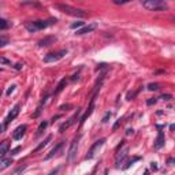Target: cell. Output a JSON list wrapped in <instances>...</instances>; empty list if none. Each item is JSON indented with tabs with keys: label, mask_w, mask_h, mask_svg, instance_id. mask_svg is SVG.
<instances>
[{
	"label": "cell",
	"mask_w": 175,
	"mask_h": 175,
	"mask_svg": "<svg viewBox=\"0 0 175 175\" xmlns=\"http://www.w3.org/2000/svg\"><path fill=\"white\" fill-rule=\"evenodd\" d=\"M65 142L66 141H60V142H58L56 144L53 148L51 149V152L48 153V155L45 156V160H49V159H52V157H55V156H58L59 153L62 152V149H63V146H65Z\"/></svg>",
	"instance_id": "30bf717a"
},
{
	"label": "cell",
	"mask_w": 175,
	"mask_h": 175,
	"mask_svg": "<svg viewBox=\"0 0 175 175\" xmlns=\"http://www.w3.org/2000/svg\"><path fill=\"white\" fill-rule=\"evenodd\" d=\"M122 120H123V119H118L116 122H115V125H113V126H112V130H113V131H115V130H116L118 127L120 126V123H122Z\"/></svg>",
	"instance_id": "4dcf8cb0"
},
{
	"label": "cell",
	"mask_w": 175,
	"mask_h": 175,
	"mask_svg": "<svg viewBox=\"0 0 175 175\" xmlns=\"http://www.w3.org/2000/svg\"><path fill=\"white\" fill-rule=\"evenodd\" d=\"M47 126H48V122L47 120H44V122H41L39 126V129H37V133H36V137H40L42 134V131L47 129Z\"/></svg>",
	"instance_id": "ffe728a7"
},
{
	"label": "cell",
	"mask_w": 175,
	"mask_h": 175,
	"mask_svg": "<svg viewBox=\"0 0 175 175\" xmlns=\"http://www.w3.org/2000/svg\"><path fill=\"white\" fill-rule=\"evenodd\" d=\"M142 7L149 11H164L167 10V3L163 0H146L142 1Z\"/></svg>",
	"instance_id": "3957f363"
},
{
	"label": "cell",
	"mask_w": 175,
	"mask_h": 175,
	"mask_svg": "<svg viewBox=\"0 0 175 175\" xmlns=\"http://www.w3.org/2000/svg\"><path fill=\"white\" fill-rule=\"evenodd\" d=\"M15 68H16V70H21V68H22V65H21V63H18V65H15Z\"/></svg>",
	"instance_id": "b9f144b4"
},
{
	"label": "cell",
	"mask_w": 175,
	"mask_h": 175,
	"mask_svg": "<svg viewBox=\"0 0 175 175\" xmlns=\"http://www.w3.org/2000/svg\"><path fill=\"white\" fill-rule=\"evenodd\" d=\"M21 149H22V148H21V146H16V148H14V149L13 151H11V155H16V153H18V152H19V151Z\"/></svg>",
	"instance_id": "836d02e7"
},
{
	"label": "cell",
	"mask_w": 175,
	"mask_h": 175,
	"mask_svg": "<svg viewBox=\"0 0 175 175\" xmlns=\"http://www.w3.org/2000/svg\"><path fill=\"white\" fill-rule=\"evenodd\" d=\"M79 138H81V136H77L74 139H73L71 145H70V149H68V155H67V162H68V163H71L73 160L75 159V156H77L78 142H79Z\"/></svg>",
	"instance_id": "52a82bcc"
},
{
	"label": "cell",
	"mask_w": 175,
	"mask_h": 175,
	"mask_svg": "<svg viewBox=\"0 0 175 175\" xmlns=\"http://www.w3.org/2000/svg\"><path fill=\"white\" fill-rule=\"evenodd\" d=\"M78 75H79V73H77V74H74V75H73V77H71V81H77L78 78H79Z\"/></svg>",
	"instance_id": "ab89813d"
},
{
	"label": "cell",
	"mask_w": 175,
	"mask_h": 175,
	"mask_svg": "<svg viewBox=\"0 0 175 175\" xmlns=\"http://www.w3.org/2000/svg\"><path fill=\"white\" fill-rule=\"evenodd\" d=\"M93 172H94V170H93ZM93 172H92V174H89V175H93Z\"/></svg>",
	"instance_id": "ee69618b"
},
{
	"label": "cell",
	"mask_w": 175,
	"mask_h": 175,
	"mask_svg": "<svg viewBox=\"0 0 175 175\" xmlns=\"http://www.w3.org/2000/svg\"><path fill=\"white\" fill-rule=\"evenodd\" d=\"M134 133V130L133 129H127L126 130V136H130V134H133Z\"/></svg>",
	"instance_id": "60d3db41"
},
{
	"label": "cell",
	"mask_w": 175,
	"mask_h": 175,
	"mask_svg": "<svg viewBox=\"0 0 175 175\" xmlns=\"http://www.w3.org/2000/svg\"><path fill=\"white\" fill-rule=\"evenodd\" d=\"M6 129H7V127H6V125H4V123L0 125V134L4 133V131H6Z\"/></svg>",
	"instance_id": "d590c367"
},
{
	"label": "cell",
	"mask_w": 175,
	"mask_h": 175,
	"mask_svg": "<svg viewBox=\"0 0 175 175\" xmlns=\"http://www.w3.org/2000/svg\"><path fill=\"white\" fill-rule=\"evenodd\" d=\"M159 88H160L159 84H149V85H148V90L153 92V90H157Z\"/></svg>",
	"instance_id": "484cf974"
},
{
	"label": "cell",
	"mask_w": 175,
	"mask_h": 175,
	"mask_svg": "<svg viewBox=\"0 0 175 175\" xmlns=\"http://www.w3.org/2000/svg\"><path fill=\"white\" fill-rule=\"evenodd\" d=\"M67 55V49H60V51H56V52H49L44 56V62L45 63H55L60 59H63L65 56Z\"/></svg>",
	"instance_id": "277c9868"
},
{
	"label": "cell",
	"mask_w": 175,
	"mask_h": 175,
	"mask_svg": "<svg viewBox=\"0 0 175 175\" xmlns=\"http://www.w3.org/2000/svg\"><path fill=\"white\" fill-rule=\"evenodd\" d=\"M8 151H10V142L7 139H4V141L0 142V159H3L4 156L8 153Z\"/></svg>",
	"instance_id": "7c38bea8"
},
{
	"label": "cell",
	"mask_w": 175,
	"mask_h": 175,
	"mask_svg": "<svg viewBox=\"0 0 175 175\" xmlns=\"http://www.w3.org/2000/svg\"><path fill=\"white\" fill-rule=\"evenodd\" d=\"M56 23V19H47V21H33V22H27L26 23V30L27 32H30V33H36V32H39V30H44V29H47L48 26H52V25H55Z\"/></svg>",
	"instance_id": "7a4b0ae2"
},
{
	"label": "cell",
	"mask_w": 175,
	"mask_h": 175,
	"mask_svg": "<svg viewBox=\"0 0 175 175\" xmlns=\"http://www.w3.org/2000/svg\"><path fill=\"white\" fill-rule=\"evenodd\" d=\"M26 130H27V126H26V125H21V126H18L15 129V131H14V134H13V138L15 139V141L21 139L23 136H25Z\"/></svg>",
	"instance_id": "8fae6325"
},
{
	"label": "cell",
	"mask_w": 175,
	"mask_h": 175,
	"mask_svg": "<svg viewBox=\"0 0 175 175\" xmlns=\"http://www.w3.org/2000/svg\"><path fill=\"white\" fill-rule=\"evenodd\" d=\"M25 168H26V164H22V165H19V167H18V168H16L15 171H14L11 175H22V172L25 171Z\"/></svg>",
	"instance_id": "603a6c76"
},
{
	"label": "cell",
	"mask_w": 175,
	"mask_h": 175,
	"mask_svg": "<svg viewBox=\"0 0 175 175\" xmlns=\"http://www.w3.org/2000/svg\"><path fill=\"white\" fill-rule=\"evenodd\" d=\"M79 113H81V108H78V110H77V112H75L71 118H68V119L66 120L65 123H63V125H60V127H59V133H63L65 130L70 129V127H71L73 125H74L75 122L78 120V116H79Z\"/></svg>",
	"instance_id": "8992f818"
},
{
	"label": "cell",
	"mask_w": 175,
	"mask_h": 175,
	"mask_svg": "<svg viewBox=\"0 0 175 175\" xmlns=\"http://www.w3.org/2000/svg\"><path fill=\"white\" fill-rule=\"evenodd\" d=\"M151 168H152L153 171H156V170H157V163H151Z\"/></svg>",
	"instance_id": "74e56055"
},
{
	"label": "cell",
	"mask_w": 175,
	"mask_h": 175,
	"mask_svg": "<svg viewBox=\"0 0 175 175\" xmlns=\"http://www.w3.org/2000/svg\"><path fill=\"white\" fill-rule=\"evenodd\" d=\"M111 116H112V112H110V111H108V112H105V115H104V116H103V119H101V122H103V123H105V122H108V119H110Z\"/></svg>",
	"instance_id": "4316f807"
},
{
	"label": "cell",
	"mask_w": 175,
	"mask_h": 175,
	"mask_svg": "<svg viewBox=\"0 0 175 175\" xmlns=\"http://www.w3.org/2000/svg\"><path fill=\"white\" fill-rule=\"evenodd\" d=\"M15 88H16V85H11L8 89H7V92H6V94L7 96H11V93H13L14 90H15Z\"/></svg>",
	"instance_id": "f546056e"
},
{
	"label": "cell",
	"mask_w": 175,
	"mask_h": 175,
	"mask_svg": "<svg viewBox=\"0 0 175 175\" xmlns=\"http://www.w3.org/2000/svg\"><path fill=\"white\" fill-rule=\"evenodd\" d=\"M105 66H107V65H105V63H100V65L97 66V68H96V71H99V70H101V68H103V67H105Z\"/></svg>",
	"instance_id": "f35d334b"
},
{
	"label": "cell",
	"mask_w": 175,
	"mask_h": 175,
	"mask_svg": "<svg viewBox=\"0 0 175 175\" xmlns=\"http://www.w3.org/2000/svg\"><path fill=\"white\" fill-rule=\"evenodd\" d=\"M84 25H85V22H81V21H79V22L71 23V26H70V27H71V29H79V27H82Z\"/></svg>",
	"instance_id": "d4e9b609"
},
{
	"label": "cell",
	"mask_w": 175,
	"mask_h": 175,
	"mask_svg": "<svg viewBox=\"0 0 175 175\" xmlns=\"http://www.w3.org/2000/svg\"><path fill=\"white\" fill-rule=\"evenodd\" d=\"M156 101H157V100H156V99L153 97V99H149V100L146 101V104H148V105H152V104H155Z\"/></svg>",
	"instance_id": "e575fe53"
},
{
	"label": "cell",
	"mask_w": 175,
	"mask_h": 175,
	"mask_svg": "<svg viewBox=\"0 0 175 175\" xmlns=\"http://www.w3.org/2000/svg\"><path fill=\"white\" fill-rule=\"evenodd\" d=\"M11 26V23L8 22L7 19H4V18H0V30H6L8 29Z\"/></svg>",
	"instance_id": "44dd1931"
},
{
	"label": "cell",
	"mask_w": 175,
	"mask_h": 175,
	"mask_svg": "<svg viewBox=\"0 0 175 175\" xmlns=\"http://www.w3.org/2000/svg\"><path fill=\"white\" fill-rule=\"evenodd\" d=\"M172 163H174V159L171 157V159H168V164H172Z\"/></svg>",
	"instance_id": "7bdbcfd3"
},
{
	"label": "cell",
	"mask_w": 175,
	"mask_h": 175,
	"mask_svg": "<svg viewBox=\"0 0 175 175\" xmlns=\"http://www.w3.org/2000/svg\"><path fill=\"white\" fill-rule=\"evenodd\" d=\"M22 6H32V7H41L39 3H32V1H23Z\"/></svg>",
	"instance_id": "f1b7e54d"
},
{
	"label": "cell",
	"mask_w": 175,
	"mask_h": 175,
	"mask_svg": "<svg viewBox=\"0 0 175 175\" xmlns=\"http://www.w3.org/2000/svg\"><path fill=\"white\" fill-rule=\"evenodd\" d=\"M19 110H21V104L18 103V104H15L13 110H11L10 112H8V115H7L6 120H4V125H6V127L8 126V125H10L11 122H13V120L15 119L16 116H18V113H19Z\"/></svg>",
	"instance_id": "ba28073f"
},
{
	"label": "cell",
	"mask_w": 175,
	"mask_h": 175,
	"mask_svg": "<svg viewBox=\"0 0 175 175\" xmlns=\"http://www.w3.org/2000/svg\"><path fill=\"white\" fill-rule=\"evenodd\" d=\"M139 159H141V157H138V156H137V157H133V159H131V160H129V162L126 163V165H125V167H123V170H127V168H129V167H130V165L133 164L134 162H138Z\"/></svg>",
	"instance_id": "cb8c5ba5"
},
{
	"label": "cell",
	"mask_w": 175,
	"mask_h": 175,
	"mask_svg": "<svg viewBox=\"0 0 175 175\" xmlns=\"http://www.w3.org/2000/svg\"><path fill=\"white\" fill-rule=\"evenodd\" d=\"M55 8L59 10L60 13H63V14H67V15H71V16H77V18H85V16H88V13L85 10L77 8V7H73V6H70V4L56 3Z\"/></svg>",
	"instance_id": "6da1fadb"
},
{
	"label": "cell",
	"mask_w": 175,
	"mask_h": 175,
	"mask_svg": "<svg viewBox=\"0 0 175 175\" xmlns=\"http://www.w3.org/2000/svg\"><path fill=\"white\" fill-rule=\"evenodd\" d=\"M164 141H165V137H164V133L163 131H159V134H157V138H156L155 141V149H160V148H163L164 146Z\"/></svg>",
	"instance_id": "4fadbf2b"
},
{
	"label": "cell",
	"mask_w": 175,
	"mask_h": 175,
	"mask_svg": "<svg viewBox=\"0 0 175 175\" xmlns=\"http://www.w3.org/2000/svg\"><path fill=\"white\" fill-rule=\"evenodd\" d=\"M66 85H67V79H66V78H63L62 81L59 82V85H58V86H56V89H55V92H53V94L60 93V92H62L63 89L66 88Z\"/></svg>",
	"instance_id": "d6986e66"
},
{
	"label": "cell",
	"mask_w": 175,
	"mask_h": 175,
	"mask_svg": "<svg viewBox=\"0 0 175 175\" xmlns=\"http://www.w3.org/2000/svg\"><path fill=\"white\" fill-rule=\"evenodd\" d=\"M56 37H53V36H49V37H45V39H42V40H40L39 41V47H49V45H52V44H55L56 42Z\"/></svg>",
	"instance_id": "9a60e30c"
},
{
	"label": "cell",
	"mask_w": 175,
	"mask_h": 175,
	"mask_svg": "<svg viewBox=\"0 0 175 175\" xmlns=\"http://www.w3.org/2000/svg\"><path fill=\"white\" fill-rule=\"evenodd\" d=\"M68 108H71V105H70V104H63V105H60V108H59V110H60V111H67Z\"/></svg>",
	"instance_id": "1f68e13d"
},
{
	"label": "cell",
	"mask_w": 175,
	"mask_h": 175,
	"mask_svg": "<svg viewBox=\"0 0 175 175\" xmlns=\"http://www.w3.org/2000/svg\"><path fill=\"white\" fill-rule=\"evenodd\" d=\"M51 139H52V136H51V134H49V136H47V137H45V139H44V141H42V142L40 144L39 146H37V148H34V149H33V153L40 152L41 149H44V148H45V146L48 145L49 142H51Z\"/></svg>",
	"instance_id": "2e32d148"
},
{
	"label": "cell",
	"mask_w": 175,
	"mask_h": 175,
	"mask_svg": "<svg viewBox=\"0 0 175 175\" xmlns=\"http://www.w3.org/2000/svg\"><path fill=\"white\" fill-rule=\"evenodd\" d=\"M127 153H129V148H125L122 152H116V165L119 167V164L125 160V157L127 156Z\"/></svg>",
	"instance_id": "e0dca14e"
},
{
	"label": "cell",
	"mask_w": 175,
	"mask_h": 175,
	"mask_svg": "<svg viewBox=\"0 0 175 175\" xmlns=\"http://www.w3.org/2000/svg\"><path fill=\"white\" fill-rule=\"evenodd\" d=\"M60 170H62V165H59V167H56L55 170H52V171L49 172L48 175H58L59 172H60Z\"/></svg>",
	"instance_id": "83f0119b"
},
{
	"label": "cell",
	"mask_w": 175,
	"mask_h": 175,
	"mask_svg": "<svg viewBox=\"0 0 175 175\" xmlns=\"http://www.w3.org/2000/svg\"><path fill=\"white\" fill-rule=\"evenodd\" d=\"M0 63H4V65H10V62H8L6 58H0Z\"/></svg>",
	"instance_id": "8d00e7d4"
},
{
	"label": "cell",
	"mask_w": 175,
	"mask_h": 175,
	"mask_svg": "<svg viewBox=\"0 0 175 175\" xmlns=\"http://www.w3.org/2000/svg\"><path fill=\"white\" fill-rule=\"evenodd\" d=\"M94 29H97V23H90V25H88V26H84L82 29H79V30H77V33L75 34H86V33H90V32H93Z\"/></svg>",
	"instance_id": "5bb4252c"
},
{
	"label": "cell",
	"mask_w": 175,
	"mask_h": 175,
	"mask_svg": "<svg viewBox=\"0 0 175 175\" xmlns=\"http://www.w3.org/2000/svg\"><path fill=\"white\" fill-rule=\"evenodd\" d=\"M96 96H97V94H93V97L90 99V104H89V107H88L86 112H85L84 115L81 116V119H79V125H81V126L85 123V120H86L88 118H89V116L92 115V112H93V110H94V100H96Z\"/></svg>",
	"instance_id": "9c48e42d"
},
{
	"label": "cell",
	"mask_w": 175,
	"mask_h": 175,
	"mask_svg": "<svg viewBox=\"0 0 175 175\" xmlns=\"http://www.w3.org/2000/svg\"><path fill=\"white\" fill-rule=\"evenodd\" d=\"M11 164H13V159H10V157H3V159H0V171L8 168Z\"/></svg>",
	"instance_id": "ac0fdd59"
},
{
	"label": "cell",
	"mask_w": 175,
	"mask_h": 175,
	"mask_svg": "<svg viewBox=\"0 0 175 175\" xmlns=\"http://www.w3.org/2000/svg\"><path fill=\"white\" fill-rule=\"evenodd\" d=\"M160 99L168 101V100H171V99H172V96H171V94H162V96H160Z\"/></svg>",
	"instance_id": "d6a6232c"
},
{
	"label": "cell",
	"mask_w": 175,
	"mask_h": 175,
	"mask_svg": "<svg viewBox=\"0 0 175 175\" xmlns=\"http://www.w3.org/2000/svg\"><path fill=\"white\" fill-rule=\"evenodd\" d=\"M104 142H105V138H100L97 139L96 142L93 144V145L90 146V149H89V152H88V155L85 156V160H92L96 156V153H99V151H100V148L104 145Z\"/></svg>",
	"instance_id": "5b68a950"
},
{
	"label": "cell",
	"mask_w": 175,
	"mask_h": 175,
	"mask_svg": "<svg viewBox=\"0 0 175 175\" xmlns=\"http://www.w3.org/2000/svg\"><path fill=\"white\" fill-rule=\"evenodd\" d=\"M8 42H10V39H8L7 36H0V48L6 47Z\"/></svg>",
	"instance_id": "7402d4cb"
}]
</instances>
